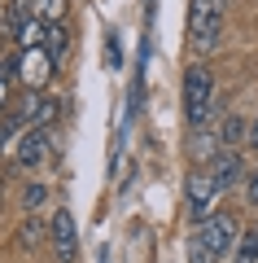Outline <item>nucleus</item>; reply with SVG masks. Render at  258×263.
Wrapping results in <instances>:
<instances>
[{
    "mask_svg": "<svg viewBox=\"0 0 258 263\" xmlns=\"http://www.w3.org/2000/svg\"><path fill=\"white\" fill-rule=\"evenodd\" d=\"M18 132H27V119H22V110H9L0 119V154H5V145H9Z\"/></svg>",
    "mask_w": 258,
    "mask_h": 263,
    "instance_id": "14",
    "label": "nucleus"
},
{
    "mask_svg": "<svg viewBox=\"0 0 258 263\" xmlns=\"http://www.w3.org/2000/svg\"><path fill=\"white\" fill-rule=\"evenodd\" d=\"M22 119H27V127H53V119L62 114V97L44 92V88H27L18 101Z\"/></svg>",
    "mask_w": 258,
    "mask_h": 263,
    "instance_id": "5",
    "label": "nucleus"
},
{
    "mask_svg": "<svg viewBox=\"0 0 258 263\" xmlns=\"http://www.w3.org/2000/svg\"><path fill=\"white\" fill-rule=\"evenodd\" d=\"M232 263H258V228H241V241L232 250Z\"/></svg>",
    "mask_w": 258,
    "mask_h": 263,
    "instance_id": "13",
    "label": "nucleus"
},
{
    "mask_svg": "<svg viewBox=\"0 0 258 263\" xmlns=\"http://www.w3.org/2000/svg\"><path fill=\"white\" fill-rule=\"evenodd\" d=\"M210 105H214V75H210V66L193 62L184 70V123H188V132L206 127Z\"/></svg>",
    "mask_w": 258,
    "mask_h": 263,
    "instance_id": "3",
    "label": "nucleus"
},
{
    "mask_svg": "<svg viewBox=\"0 0 258 263\" xmlns=\"http://www.w3.org/2000/svg\"><path fill=\"white\" fill-rule=\"evenodd\" d=\"M245 202H249V206H258V167L249 171V180H245Z\"/></svg>",
    "mask_w": 258,
    "mask_h": 263,
    "instance_id": "18",
    "label": "nucleus"
},
{
    "mask_svg": "<svg viewBox=\"0 0 258 263\" xmlns=\"http://www.w3.org/2000/svg\"><path fill=\"white\" fill-rule=\"evenodd\" d=\"M0 206H5V180H0Z\"/></svg>",
    "mask_w": 258,
    "mask_h": 263,
    "instance_id": "20",
    "label": "nucleus"
},
{
    "mask_svg": "<svg viewBox=\"0 0 258 263\" xmlns=\"http://www.w3.org/2000/svg\"><path fill=\"white\" fill-rule=\"evenodd\" d=\"M44 233H48V219H39L35 211H31V215L22 219V228H18V246L22 250H35V246L44 241Z\"/></svg>",
    "mask_w": 258,
    "mask_h": 263,
    "instance_id": "12",
    "label": "nucleus"
},
{
    "mask_svg": "<svg viewBox=\"0 0 258 263\" xmlns=\"http://www.w3.org/2000/svg\"><path fill=\"white\" fill-rule=\"evenodd\" d=\"M53 70L57 66H53V57H48L44 44H35V48L22 53V88H44V79L53 75Z\"/></svg>",
    "mask_w": 258,
    "mask_h": 263,
    "instance_id": "9",
    "label": "nucleus"
},
{
    "mask_svg": "<svg viewBox=\"0 0 258 263\" xmlns=\"http://www.w3.org/2000/svg\"><path fill=\"white\" fill-rule=\"evenodd\" d=\"M48 241H53L57 263H74L79 259V233H74V215L66 206H57V215L48 219Z\"/></svg>",
    "mask_w": 258,
    "mask_h": 263,
    "instance_id": "6",
    "label": "nucleus"
},
{
    "mask_svg": "<svg viewBox=\"0 0 258 263\" xmlns=\"http://www.w3.org/2000/svg\"><path fill=\"white\" fill-rule=\"evenodd\" d=\"M245 145H258V119L249 123V141H245Z\"/></svg>",
    "mask_w": 258,
    "mask_h": 263,
    "instance_id": "19",
    "label": "nucleus"
},
{
    "mask_svg": "<svg viewBox=\"0 0 258 263\" xmlns=\"http://www.w3.org/2000/svg\"><path fill=\"white\" fill-rule=\"evenodd\" d=\"M13 84H18V79L0 70V114H9V97H13Z\"/></svg>",
    "mask_w": 258,
    "mask_h": 263,
    "instance_id": "17",
    "label": "nucleus"
},
{
    "mask_svg": "<svg viewBox=\"0 0 258 263\" xmlns=\"http://www.w3.org/2000/svg\"><path fill=\"white\" fill-rule=\"evenodd\" d=\"M31 9H35L39 22H62L66 18V0H31Z\"/></svg>",
    "mask_w": 258,
    "mask_h": 263,
    "instance_id": "15",
    "label": "nucleus"
},
{
    "mask_svg": "<svg viewBox=\"0 0 258 263\" xmlns=\"http://www.w3.org/2000/svg\"><path fill=\"white\" fill-rule=\"evenodd\" d=\"M44 48H48V57H53V66H62L66 48H70V31H66V22H48V31H44Z\"/></svg>",
    "mask_w": 258,
    "mask_h": 263,
    "instance_id": "11",
    "label": "nucleus"
},
{
    "mask_svg": "<svg viewBox=\"0 0 258 263\" xmlns=\"http://www.w3.org/2000/svg\"><path fill=\"white\" fill-rule=\"evenodd\" d=\"M228 22V0H188V44L197 53H210L223 40Z\"/></svg>",
    "mask_w": 258,
    "mask_h": 263,
    "instance_id": "2",
    "label": "nucleus"
},
{
    "mask_svg": "<svg viewBox=\"0 0 258 263\" xmlns=\"http://www.w3.org/2000/svg\"><path fill=\"white\" fill-rule=\"evenodd\" d=\"M48 149H53L48 127H27L22 141H18V149H13V171H35L39 162L48 158Z\"/></svg>",
    "mask_w": 258,
    "mask_h": 263,
    "instance_id": "7",
    "label": "nucleus"
},
{
    "mask_svg": "<svg viewBox=\"0 0 258 263\" xmlns=\"http://www.w3.org/2000/svg\"><path fill=\"white\" fill-rule=\"evenodd\" d=\"M206 167L214 171V180H219L223 193H228V189H236L241 180H245V158H241V149H219Z\"/></svg>",
    "mask_w": 258,
    "mask_h": 263,
    "instance_id": "8",
    "label": "nucleus"
},
{
    "mask_svg": "<svg viewBox=\"0 0 258 263\" xmlns=\"http://www.w3.org/2000/svg\"><path fill=\"white\" fill-rule=\"evenodd\" d=\"M44 202H48V189L44 184H27V189H22V206H27V215H31V211H39Z\"/></svg>",
    "mask_w": 258,
    "mask_h": 263,
    "instance_id": "16",
    "label": "nucleus"
},
{
    "mask_svg": "<svg viewBox=\"0 0 258 263\" xmlns=\"http://www.w3.org/2000/svg\"><path fill=\"white\" fill-rule=\"evenodd\" d=\"M214 141H219V149H236V145L249 141V123L241 119V114H223L219 132H214Z\"/></svg>",
    "mask_w": 258,
    "mask_h": 263,
    "instance_id": "10",
    "label": "nucleus"
},
{
    "mask_svg": "<svg viewBox=\"0 0 258 263\" xmlns=\"http://www.w3.org/2000/svg\"><path fill=\"white\" fill-rule=\"evenodd\" d=\"M236 241H241V224L232 215H210V219H202V224H193V250H202L210 263H223L232 250H236Z\"/></svg>",
    "mask_w": 258,
    "mask_h": 263,
    "instance_id": "1",
    "label": "nucleus"
},
{
    "mask_svg": "<svg viewBox=\"0 0 258 263\" xmlns=\"http://www.w3.org/2000/svg\"><path fill=\"white\" fill-rule=\"evenodd\" d=\"M184 197H188V215H193V224H202V219L219 215V197H223V189H219V180H214V171L206 167V162L193 171V176H188Z\"/></svg>",
    "mask_w": 258,
    "mask_h": 263,
    "instance_id": "4",
    "label": "nucleus"
}]
</instances>
